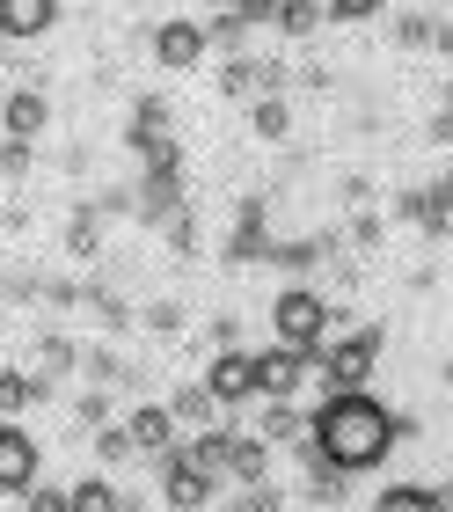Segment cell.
<instances>
[{"label":"cell","instance_id":"cell-1","mask_svg":"<svg viewBox=\"0 0 453 512\" xmlns=\"http://www.w3.org/2000/svg\"><path fill=\"white\" fill-rule=\"evenodd\" d=\"M395 432H402V417L388 403H373L366 388H344V395H329V403L315 410V425H307V439L337 461L344 476H366L380 469V461L395 454Z\"/></svg>","mask_w":453,"mask_h":512},{"label":"cell","instance_id":"cell-2","mask_svg":"<svg viewBox=\"0 0 453 512\" xmlns=\"http://www.w3.org/2000/svg\"><path fill=\"white\" fill-rule=\"evenodd\" d=\"M271 330L278 344H300V352H322V337H329V300L315 286H285L271 300Z\"/></svg>","mask_w":453,"mask_h":512},{"label":"cell","instance_id":"cell-3","mask_svg":"<svg viewBox=\"0 0 453 512\" xmlns=\"http://www.w3.org/2000/svg\"><path fill=\"white\" fill-rule=\"evenodd\" d=\"M373 359H380V330H359V337H337L322 352V388L344 395V388H366L373 381Z\"/></svg>","mask_w":453,"mask_h":512},{"label":"cell","instance_id":"cell-4","mask_svg":"<svg viewBox=\"0 0 453 512\" xmlns=\"http://www.w3.org/2000/svg\"><path fill=\"white\" fill-rule=\"evenodd\" d=\"M205 388L220 395V410H242L249 395H256V352H242V344H212Z\"/></svg>","mask_w":453,"mask_h":512},{"label":"cell","instance_id":"cell-5","mask_svg":"<svg viewBox=\"0 0 453 512\" xmlns=\"http://www.w3.org/2000/svg\"><path fill=\"white\" fill-rule=\"evenodd\" d=\"M212 491H220V476L212 469H198L190 454H161V505H176V512H198V505H212Z\"/></svg>","mask_w":453,"mask_h":512},{"label":"cell","instance_id":"cell-6","mask_svg":"<svg viewBox=\"0 0 453 512\" xmlns=\"http://www.w3.org/2000/svg\"><path fill=\"white\" fill-rule=\"evenodd\" d=\"M307 374H315V352H300V344H271V352H256V395H300Z\"/></svg>","mask_w":453,"mask_h":512},{"label":"cell","instance_id":"cell-7","mask_svg":"<svg viewBox=\"0 0 453 512\" xmlns=\"http://www.w3.org/2000/svg\"><path fill=\"white\" fill-rule=\"evenodd\" d=\"M395 220L402 227H424V235H446V227H453V169L432 183V191H402L395 198Z\"/></svg>","mask_w":453,"mask_h":512},{"label":"cell","instance_id":"cell-8","mask_svg":"<svg viewBox=\"0 0 453 512\" xmlns=\"http://www.w3.org/2000/svg\"><path fill=\"white\" fill-rule=\"evenodd\" d=\"M37 483V439L15 425V417H0V498L30 491Z\"/></svg>","mask_w":453,"mask_h":512},{"label":"cell","instance_id":"cell-9","mask_svg":"<svg viewBox=\"0 0 453 512\" xmlns=\"http://www.w3.org/2000/svg\"><path fill=\"white\" fill-rule=\"evenodd\" d=\"M154 59L169 66V74H190V66L205 59V22H161L154 30Z\"/></svg>","mask_w":453,"mask_h":512},{"label":"cell","instance_id":"cell-10","mask_svg":"<svg viewBox=\"0 0 453 512\" xmlns=\"http://www.w3.org/2000/svg\"><path fill=\"white\" fill-rule=\"evenodd\" d=\"M59 22V0H0V37L8 44H30Z\"/></svg>","mask_w":453,"mask_h":512},{"label":"cell","instance_id":"cell-11","mask_svg":"<svg viewBox=\"0 0 453 512\" xmlns=\"http://www.w3.org/2000/svg\"><path fill=\"white\" fill-rule=\"evenodd\" d=\"M125 432H132L139 454H169V447H176V410H169V403H139V410L125 417Z\"/></svg>","mask_w":453,"mask_h":512},{"label":"cell","instance_id":"cell-12","mask_svg":"<svg viewBox=\"0 0 453 512\" xmlns=\"http://www.w3.org/2000/svg\"><path fill=\"white\" fill-rule=\"evenodd\" d=\"M44 125H52V103H44V88H15V96L0 103V132H15V139H37Z\"/></svg>","mask_w":453,"mask_h":512},{"label":"cell","instance_id":"cell-13","mask_svg":"<svg viewBox=\"0 0 453 512\" xmlns=\"http://www.w3.org/2000/svg\"><path fill=\"white\" fill-rule=\"evenodd\" d=\"M307 425H315V417H307V410L293 403V395H264V425H256V432H264L271 447H300Z\"/></svg>","mask_w":453,"mask_h":512},{"label":"cell","instance_id":"cell-14","mask_svg":"<svg viewBox=\"0 0 453 512\" xmlns=\"http://www.w3.org/2000/svg\"><path fill=\"white\" fill-rule=\"evenodd\" d=\"M380 512H424V505H453V483H388L373 498Z\"/></svg>","mask_w":453,"mask_h":512},{"label":"cell","instance_id":"cell-15","mask_svg":"<svg viewBox=\"0 0 453 512\" xmlns=\"http://www.w3.org/2000/svg\"><path fill=\"white\" fill-rule=\"evenodd\" d=\"M169 410H176V425H190V432H198V425H220V395H212L205 381H183Z\"/></svg>","mask_w":453,"mask_h":512},{"label":"cell","instance_id":"cell-16","mask_svg":"<svg viewBox=\"0 0 453 512\" xmlns=\"http://www.w3.org/2000/svg\"><path fill=\"white\" fill-rule=\"evenodd\" d=\"M322 22H329V15L315 8V0H278V15H271V30H278L285 44H307V37H315V30H322Z\"/></svg>","mask_w":453,"mask_h":512},{"label":"cell","instance_id":"cell-17","mask_svg":"<svg viewBox=\"0 0 453 512\" xmlns=\"http://www.w3.org/2000/svg\"><path fill=\"white\" fill-rule=\"evenodd\" d=\"M190 461L212 476H227V461H234V432L227 425H198V439H190Z\"/></svg>","mask_w":453,"mask_h":512},{"label":"cell","instance_id":"cell-18","mask_svg":"<svg viewBox=\"0 0 453 512\" xmlns=\"http://www.w3.org/2000/svg\"><path fill=\"white\" fill-rule=\"evenodd\" d=\"M30 403H44L37 374H8V366H0V417H22Z\"/></svg>","mask_w":453,"mask_h":512},{"label":"cell","instance_id":"cell-19","mask_svg":"<svg viewBox=\"0 0 453 512\" xmlns=\"http://www.w3.org/2000/svg\"><path fill=\"white\" fill-rule=\"evenodd\" d=\"M256 132H264V139L293 132V103H285V88H264V96H256Z\"/></svg>","mask_w":453,"mask_h":512},{"label":"cell","instance_id":"cell-20","mask_svg":"<svg viewBox=\"0 0 453 512\" xmlns=\"http://www.w3.org/2000/svg\"><path fill=\"white\" fill-rule=\"evenodd\" d=\"M117 505H125V498H117L103 476H88V483H74V491H66V512H117Z\"/></svg>","mask_w":453,"mask_h":512},{"label":"cell","instance_id":"cell-21","mask_svg":"<svg viewBox=\"0 0 453 512\" xmlns=\"http://www.w3.org/2000/svg\"><path fill=\"white\" fill-rule=\"evenodd\" d=\"M66 249H74V256H95V249H103V213H95V205H88V213H74V227H66Z\"/></svg>","mask_w":453,"mask_h":512},{"label":"cell","instance_id":"cell-22","mask_svg":"<svg viewBox=\"0 0 453 512\" xmlns=\"http://www.w3.org/2000/svg\"><path fill=\"white\" fill-rule=\"evenodd\" d=\"M95 454H103L110 469H125V461H132L139 447H132V432H125V425H110V417H103V432H95Z\"/></svg>","mask_w":453,"mask_h":512},{"label":"cell","instance_id":"cell-23","mask_svg":"<svg viewBox=\"0 0 453 512\" xmlns=\"http://www.w3.org/2000/svg\"><path fill=\"white\" fill-rule=\"evenodd\" d=\"M205 44H220V52H242V44H249V22L234 15V8H220V22L205 30Z\"/></svg>","mask_w":453,"mask_h":512},{"label":"cell","instance_id":"cell-24","mask_svg":"<svg viewBox=\"0 0 453 512\" xmlns=\"http://www.w3.org/2000/svg\"><path fill=\"white\" fill-rule=\"evenodd\" d=\"M432 30H439L432 15H402V22H395V52H424V44H432Z\"/></svg>","mask_w":453,"mask_h":512},{"label":"cell","instance_id":"cell-25","mask_svg":"<svg viewBox=\"0 0 453 512\" xmlns=\"http://www.w3.org/2000/svg\"><path fill=\"white\" fill-rule=\"evenodd\" d=\"M30 161H37V147H30V139H0V176H30Z\"/></svg>","mask_w":453,"mask_h":512},{"label":"cell","instance_id":"cell-26","mask_svg":"<svg viewBox=\"0 0 453 512\" xmlns=\"http://www.w3.org/2000/svg\"><path fill=\"white\" fill-rule=\"evenodd\" d=\"M322 15H329V22H373L380 0H322Z\"/></svg>","mask_w":453,"mask_h":512},{"label":"cell","instance_id":"cell-27","mask_svg":"<svg viewBox=\"0 0 453 512\" xmlns=\"http://www.w3.org/2000/svg\"><path fill=\"white\" fill-rule=\"evenodd\" d=\"M147 330H154V337H183V308H176V300H154V308H147Z\"/></svg>","mask_w":453,"mask_h":512},{"label":"cell","instance_id":"cell-28","mask_svg":"<svg viewBox=\"0 0 453 512\" xmlns=\"http://www.w3.org/2000/svg\"><path fill=\"white\" fill-rule=\"evenodd\" d=\"M351 242H359V249H380V220L359 213V220H351Z\"/></svg>","mask_w":453,"mask_h":512},{"label":"cell","instance_id":"cell-29","mask_svg":"<svg viewBox=\"0 0 453 512\" xmlns=\"http://www.w3.org/2000/svg\"><path fill=\"white\" fill-rule=\"evenodd\" d=\"M22 498H30V512H66V491H37V483H30Z\"/></svg>","mask_w":453,"mask_h":512},{"label":"cell","instance_id":"cell-30","mask_svg":"<svg viewBox=\"0 0 453 512\" xmlns=\"http://www.w3.org/2000/svg\"><path fill=\"white\" fill-rule=\"evenodd\" d=\"M103 417H110V403H103V388H95V395H81V425H103Z\"/></svg>","mask_w":453,"mask_h":512},{"label":"cell","instance_id":"cell-31","mask_svg":"<svg viewBox=\"0 0 453 512\" xmlns=\"http://www.w3.org/2000/svg\"><path fill=\"white\" fill-rule=\"evenodd\" d=\"M432 44H439V52L453 59V22H439V30H432Z\"/></svg>","mask_w":453,"mask_h":512},{"label":"cell","instance_id":"cell-32","mask_svg":"<svg viewBox=\"0 0 453 512\" xmlns=\"http://www.w3.org/2000/svg\"><path fill=\"white\" fill-rule=\"evenodd\" d=\"M0 308H8V278H0Z\"/></svg>","mask_w":453,"mask_h":512}]
</instances>
